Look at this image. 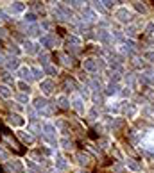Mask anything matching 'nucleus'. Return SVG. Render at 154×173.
I'll list each match as a JSON object with an SVG mask.
<instances>
[{"label": "nucleus", "mask_w": 154, "mask_h": 173, "mask_svg": "<svg viewBox=\"0 0 154 173\" xmlns=\"http://www.w3.org/2000/svg\"><path fill=\"white\" fill-rule=\"evenodd\" d=\"M144 59H147L149 62H154V50H147V52H144Z\"/></svg>", "instance_id": "nucleus-26"}, {"label": "nucleus", "mask_w": 154, "mask_h": 173, "mask_svg": "<svg viewBox=\"0 0 154 173\" xmlns=\"http://www.w3.org/2000/svg\"><path fill=\"white\" fill-rule=\"evenodd\" d=\"M57 103H59V107H63V109H68V107H70L66 96H59V98H57Z\"/></svg>", "instance_id": "nucleus-24"}, {"label": "nucleus", "mask_w": 154, "mask_h": 173, "mask_svg": "<svg viewBox=\"0 0 154 173\" xmlns=\"http://www.w3.org/2000/svg\"><path fill=\"white\" fill-rule=\"evenodd\" d=\"M47 105H49V102H47L45 98H41V96H40V98H36V100H34V107H36L38 111H41V109H45Z\"/></svg>", "instance_id": "nucleus-16"}, {"label": "nucleus", "mask_w": 154, "mask_h": 173, "mask_svg": "<svg viewBox=\"0 0 154 173\" xmlns=\"http://www.w3.org/2000/svg\"><path fill=\"white\" fill-rule=\"evenodd\" d=\"M4 141H6V143H9L11 146H13V148L16 150V152H20V146H18V143L14 141V139H13L11 136H4Z\"/></svg>", "instance_id": "nucleus-21"}, {"label": "nucleus", "mask_w": 154, "mask_h": 173, "mask_svg": "<svg viewBox=\"0 0 154 173\" xmlns=\"http://www.w3.org/2000/svg\"><path fill=\"white\" fill-rule=\"evenodd\" d=\"M0 38H7V31L6 29H0Z\"/></svg>", "instance_id": "nucleus-36"}, {"label": "nucleus", "mask_w": 154, "mask_h": 173, "mask_svg": "<svg viewBox=\"0 0 154 173\" xmlns=\"http://www.w3.org/2000/svg\"><path fill=\"white\" fill-rule=\"evenodd\" d=\"M45 73H49V75H56V73H57V68H56V66H52V64H49V66H45Z\"/></svg>", "instance_id": "nucleus-29"}, {"label": "nucleus", "mask_w": 154, "mask_h": 173, "mask_svg": "<svg viewBox=\"0 0 154 173\" xmlns=\"http://www.w3.org/2000/svg\"><path fill=\"white\" fill-rule=\"evenodd\" d=\"M125 166H127L129 170H133V171H138V170H140V164L136 163V161H133V159H127V161H125Z\"/></svg>", "instance_id": "nucleus-19"}, {"label": "nucleus", "mask_w": 154, "mask_h": 173, "mask_svg": "<svg viewBox=\"0 0 154 173\" xmlns=\"http://www.w3.org/2000/svg\"><path fill=\"white\" fill-rule=\"evenodd\" d=\"M115 14H116V18H118L120 21H124V23L131 21V13H129V11L125 9V7H120V9H118L116 13H115Z\"/></svg>", "instance_id": "nucleus-2"}, {"label": "nucleus", "mask_w": 154, "mask_h": 173, "mask_svg": "<svg viewBox=\"0 0 154 173\" xmlns=\"http://www.w3.org/2000/svg\"><path fill=\"white\" fill-rule=\"evenodd\" d=\"M25 50L29 52V54H36V52H38V47L32 45L31 41H27V43H25Z\"/></svg>", "instance_id": "nucleus-23"}, {"label": "nucleus", "mask_w": 154, "mask_h": 173, "mask_svg": "<svg viewBox=\"0 0 154 173\" xmlns=\"http://www.w3.org/2000/svg\"><path fill=\"white\" fill-rule=\"evenodd\" d=\"M145 148H147V150H154V132L147 136V141H145Z\"/></svg>", "instance_id": "nucleus-20"}, {"label": "nucleus", "mask_w": 154, "mask_h": 173, "mask_svg": "<svg viewBox=\"0 0 154 173\" xmlns=\"http://www.w3.org/2000/svg\"><path fill=\"white\" fill-rule=\"evenodd\" d=\"M9 166H11V170H13V171H18V173L23 171V166H22V163L18 161V159H13V161H9Z\"/></svg>", "instance_id": "nucleus-13"}, {"label": "nucleus", "mask_w": 154, "mask_h": 173, "mask_svg": "<svg viewBox=\"0 0 154 173\" xmlns=\"http://www.w3.org/2000/svg\"><path fill=\"white\" fill-rule=\"evenodd\" d=\"M36 18H38V16H36V13H25V21H29L31 25L36 21Z\"/></svg>", "instance_id": "nucleus-25"}, {"label": "nucleus", "mask_w": 154, "mask_h": 173, "mask_svg": "<svg viewBox=\"0 0 154 173\" xmlns=\"http://www.w3.org/2000/svg\"><path fill=\"white\" fill-rule=\"evenodd\" d=\"M77 159H79V164H81V166H90V164H92V157H90V155H88V153H79V155H77Z\"/></svg>", "instance_id": "nucleus-9"}, {"label": "nucleus", "mask_w": 154, "mask_h": 173, "mask_svg": "<svg viewBox=\"0 0 154 173\" xmlns=\"http://www.w3.org/2000/svg\"><path fill=\"white\" fill-rule=\"evenodd\" d=\"M6 64H7V70H16L18 68V57H7L6 59Z\"/></svg>", "instance_id": "nucleus-15"}, {"label": "nucleus", "mask_w": 154, "mask_h": 173, "mask_svg": "<svg viewBox=\"0 0 154 173\" xmlns=\"http://www.w3.org/2000/svg\"><path fill=\"white\" fill-rule=\"evenodd\" d=\"M18 75H20L23 81H31L32 79V71H31V68H27V66L20 68V70H18Z\"/></svg>", "instance_id": "nucleus-6"}, {"label": "nucleus", "mask_w": 154, "mask_h": 173, "mask_svg": "<svg viewBox=\"0 0 154 173\" xmlns=\"http://www.w3.org/2000/svg\"><path fill=\"white\" fill-rule=\"evenodd\" d=\"M0 159H6V152H4L2 148H0Z\"/></svg>", "instance_id": "nucleus-37"}, {"label": "nucleus", "mask_w": 154, "mask_h": 173, "mask_svg": "<svg viewBox=\"0 0 154 173\" xmlns=\"http://www.w3.org/2000/svg\"><path fill=\"white\" fill-rule=\"evenodd\" d=\"M9 123L13 125V127H22L23 123H25V118H22V116H18V114H13L9 118Z\"/></svg>", "instance_id": "nucleus-7"}, {"label": "nucleus", "mask_w": 154, "mask_h": 173, "mask_svg": "<svg viewBox=\"0 0 154 173\" xmlns=\"http://www.w3.org/2000/svg\"><path fill=\"white\" fill-rule=\"evenodd\" d=\"M4 61V55H2V54H0V62Z\"/></svg>", "instance_id": "nucleus-38"}, {"label": "nucleus", "mask_w": 154, "mask_h": 173, "mask_svg": "<svg viewBox=\"0 0 154 173\" xmlns=\"http://www.w3.org/2000/svg\"><path fill=\"white\" fill-rule=\"evenodd\" d=\"M73 107L81 112V114H84V111H86V107H84V100L79 98V96H75V98H73Z\"/></svg>", "instance_id": "nucleus-10"}, {"label": "nucleus", "mask_w": 154, "mask_h": 173, "mask_svg": "<svg viewBox=\"0 0 154 173\" xmlns=\"http://www.w3.org/2000/svg\"><path fill=\"white\" fill-rule=\"evenodd\" d=\"M92 7L95 11H99V13H104V11H106L104 9V6H102V2H92Z\"/></svg>", "instance_id": "nucleus-27"}, {"label": "nucleus", "mask_w": 154, "mask_h": 173, "mask_svg": "<svg viewBox=\"0 0 154 173\" xmlns=\"http://www.w3.org/2000/svg\"><path fill=\"white\" fill-rule=\"evenodd\" d=\"M152 32H154V23H149L147 29H145V34H152Z\"/></svg>", "instance_id": "nucleus-33"}, {"label": "nucleus", "mask_w": 154, "mask_h": 173, "mask_svg": "<svg viewBox=\"0 0 154 173\" xmlns=\"http://www.w3.org/2000/svg\"><path fill=\"white\" fill-rule=\"evenodd\" d=\"M124 109V112L127 114V118H133L134 114H136V107H134L131 102H122V105H120Z\"/></svg>", "instance_id": "nucleus-3"}, {"label": "nucleus", "mask_w": 154, "mask_h": 173, "mask_svg": "<svg viewBox=\"0 0 154 173\" xmlns=\"http://www.w3.org/2000/svg\"><path fill=\"white\" fill-rule=\"evenodd\" d=\"M134 7H136L138 11H142V13L145 11V7H144V4H142V2H134Z\"/></svg>", "instance_id": "nucleus-34"}, {"label": "nucleus", "mask_w": 154, "mask_h": 173, "mask_svg": "<svg viewBox=\"0 0 154 173\" xmlns=\"http://www.w3.org/2000/svg\"><path fill=\"white\" fill-rule=\"evenodd\" d=\"M16 98H18V100H20L22 103H25V105L29 103V95H18Z\"/></svg>", "instance_id": "nucleus-31"}, {"label": "nucleus", "mask_w": 154, "mask_h": 173, "mask_svg": "<svg viewBox=\"0 0 154 173\" xmlns=\"http://www.w3.org/2000/svg\"><path fill=\"white\" fill-rule=\"evenodd\" d=\"M56 166H57V168H61V170H66V166H68V164L65 163V159H63V157H57V159H56Z\"/></svg>", "instance_id": "nucleus-28"}, {"label": "nucleus", "mask_w": 154, "mask_h": 173, "mask_svg": "<svg viewBox=\"0 0 154 173\" xmlns=\"http://www.w3.org/2000/svg\"><path fill=\"white\" fill-rule=\"evenodd\" d=\"M31 71H32V79H36V81H41L43 75H45V71L40 70V68H31Z\"/></svg>", "instance_id": "nucleus-18"}, {"label": "nucleus", "mask_w": 154, "mask_h": 173, "mask_svg": "<svg viewBox=\"0 0 154 173\" xmlns=\"http://www.w3.org/2000/svg\"><path fill=\"white\" fill-rule=\"evenodd\" d=\"M27 34L29 36H38V34H41V29L38 23H32V25H29V29H27Z\"/></svg>", "instance_id": "nucleus-14"}, {"label": "nucleus", "mask_w": 154, "mask_h": 173, "mask_svg": "<svg viewBox=\"0 0 154 173\" xmlns=\"http://www.w3.org/2000/svg\"><path fill=\"white\" fill-rule=\"evenodd\" d=\"M118 88H120V86H118V84H116V82H111V84H109V86H108V95H116V93H118Z\"/></svg>", "instance_id": "nucleus-22"}, {"label": "nucleus", "mask_w": 154, "mask_h": 173, "mask_svg": "<svg viewBox=\"0 0 154 173\" xmlns=\"http://www.w3.org/2000/svg\"><path fill=\"white\" fill-rule=\"evenodd\" d=\"M16 136H18L23 143H32V141H34V137H32L29 132H25V130H18V132H16Z\"/></svg>", "instance_id": "nucleus-12"}, {"label": "nucleus", "mask_w": 154, "mask_h": 173, "mask_svg": "<svg viewBox=\"0 0 154 173\" xmlns=\"http://www.w3.org/2000/svg\"><path fill=\"white\" fill-rule=\"evenodd\" d=\"M97 38H99V41L101 43H104V45H108L109 41H111V34L108 31H99V34H97Z\"/></svg>", "instance_id": "nucleus-8"}, {"label": "nucleus", "mask_w": 154, "mask_h": 173, "mask_svg": "<svg viewBox=\"0 0 154 173\" xmlns=\"http://www.w3.org/2000/svg\"><path fill=\"white\" fill-rule=\"evenodd\" d=\"M61 145H63V148H72V141H68V137H63L61 139Z\"/></svg>", "instance_id": "nucleus-30"}, {"label": "nucleus", "mask_w": 154, "mask_h": 173, "mask_svg": "<svg viewBox=\"0 0 154 173\" xmlns=\"http://www.w3.org/2000/svg\"><path fill=\"white\" fill-rule=\"evenodd\" d=\"M25 9H27V6H25L23 2H13V4H11V11H13V13H23Z\"/></svg>", "instance_id": "nucleus-11"}, {"label": "nucleus", "mask_w": 154, "mask_h": 173, "mask_svg": "<svg viewBox=\"0 0 154 173\" xmlns=\"http://www.w3.org/2000/svg\"><path fill=\"white\" fill-rule=\"evenodd\" d=\"M66 47H68V48L72 47L73 50H77V48L81 47V39H79L77 36H68V39H66Z\"/></svg>", "instance_id": "nucleus-5"}, {"label": "nucleus", "mask_w": 154, "mask_h": 173, "mask_svg": "<svg viewBox=\"0 0 154 173\" xmlns=\"http://www.w3.org/2000/svg\"><path fill=\"white\" fill-rule=\"evenodd\" d=\"M88 120H97V109H92V111L88 112Z\"/></svg>", "instance_id": "nucleus-32"}, {"label": "nucleus", "mask_w": 154, "mask_h": 173, "mask_svg": "<svg viewBox=\"0 0 154 173\" xmlns=\"http://www.w3.org/2000/svg\"><path fill=\"white\" fill-rule=\"evenodd\" d=\"M13 91L9 89V86H4V84H0V96H4V98H9Z\"/></svg>", "instance_id": "nucleus-17"}, {"label": "nucleus", "mask_w": 154, "mask_h": 173, "mask_svg": "<svg viewBox=\"0 0 154 173\" xmlns=\"http://www.w3.org/2000/svg\"><path fill=\"white\" fill-rule=\"evenodd\" d=\"M18 88H20L22 91H29V86H27L25 82H20V84H18Z\"/></svg>", "instance_id": "nucleus-35"}, {"label": "nucleus", "mask_w": 154, "mask_h": 173, "mask_svg": "<svg viewBox=\"0 0 154 173\" xmlns=\"http://www.w3.org/2000/svg\"><path fill=\"white\" fill-rule=\"evenodd\" d=\"M82 68L86 71H97L99 70V59H92V57L84 59L82 61Z\"/></svg>", "instance_id": "nucleus-1"}, {"label": "nucleus", "mask_w": 154, "mask_h": 173, "mask_svg": "<svg viewBox=\"0 0 154 173\" xmlns=\"http://www.w3.org/2000/svg\"><path fill=\"white\" fill-rule=\"evenodd\" d=\"M40 88H41V91L45 93V95H50L52 89H54V82H52V81H41L40 82Z\"/></svg>", "instance_id": "nucleus-4"}]
</instances>
